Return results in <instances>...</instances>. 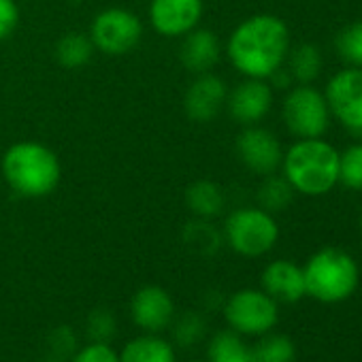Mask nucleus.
<instances>
[{"mask_svg":"<svg viewBox=\"0 0 362 362\" xmlns=\"http://www.w3.org/2000/svg\"><path fill=\"white\" fill-rule=\"evenodd\" d=\"M222 58V43L220 37L209 28H194L184 35L179 47V60L186 71L192 75L211 73L214 66Z\"/></svg>","mask_w":362,"mask_h":362,"instance_id":"obj_16","label":"nucleus"},{"mask_svg":"<svg viewBox=\"0 0 362 362\" xmlns=\"http://www.w3.org/2000/svg\"><path fill=\"white\" fill-rule=\"evenodd\" d=\"M279 224L273 214L262 207H239L224 220V243L241 258H262L271 254L279 241Z\"/></svg>","mask_w":362,"mask_h":362,"instance_id":"obj_5","label":"nucleus"},{"mask_svg":"<svg viewBox=\"0 0 362 362\" xmlns=\"http://www.w3.org/2000/svg\"><path fill=\"white\" fill-rule=\"evenodd\" d=\"M207 362H254V351L245 337L226 328L211 334L207 343Z\"/></svg>","mask_w":362,"mask_h":362,"instance_id":"obj_20","label":"nucleus"},{"mask_svg":"<svg viewBox=\"0 0 362 362\" xmlns=\"http://www.w3.org/2000/svg\"><path fill=\"white\" fill-rule=\"evenodd\" d=\"M279 173L296 194L326 197L339 186V149L324 136L296 139L284 149Z\"/></svg>","mask_w":362,"mask_h":362,"instance_id":"obj_2","label":"nucleus"},{"mask_svg":"<svg viewBox=\"0 0 362 362\" xmlns=\"http://www.w3.org/2000/svg\"><path fill=\"white\" fill-rule=\"evenodd\" d=\"M117 332V320L111 309H94L86 320V334L90 341H103L109 343Z\"/></svg>","mask_w":362,"mask_h":362,"instance_id":"obj_28","label":"nucleus"},{"mask_svg":"<svg viewBox=\"0 0 362 362\" xmlns=\"http://www.w3.org/2000/svg\"><path fill=\"white\" fill-rule=\"evenodd\" d=\"M322 92L332 122L347 132L362 136V69L345 64L328 77Z\"/></svg>","mask_w":362,"mask_h":362,"instance_id":"obj_8","label":"nucleus"},{"mask_svg":"<svg viewBox=\"0 0 362 362\" xmlns=\"http://www.w3.org/2000/svg\"><path fill=\"white\" fill-rule=\"evenodd\" d=\"M275 105V90L267 79H245L235 86L226 96L228 115L239 126L260 124Z\"/></svg>","mask_w":362,"mask_h":362,"instance_id":"obj_12","label":"nucleus"},{"mask_svg":"<svg viewBox=\"0 0 362 362\" xmlns=\"http://www.w3.org/2000/svg\"><path fill=\"white\" fill-rule=\"evenodd\" d=\"M143 37V22L136 13L111 7L100 11L90 26V41L105 56H124L132 52Z\"/></svg>","mask_w":362,"mask_h":362,"instance_id":"obj_9","label":"nucleus"},{"mask_svg":"<svg viewBox=\"0 0 362 362\" xmlns=\"http://www.w3.org/2000/svg\"><path fill=\"white\" fill-rule=\"evenodd\" d=\"M305 292L322 305H341L360 286L358 260L341 247H322L303 264Z\"/></svg>","mask_w":362,"mask_h":362,"instance_id":"obj_4","label":"nucleus"},{"mask_svg":"<svg viewBox=\"0 0 362 362\" xmlns=\"http://www.w3.org/2000/svg\"><path fill=\"white\" fill-rule=\"evenodd\" d=\"M175 300L160 286H143L130 298V317L143 332H164L175 320Z\"/></svg>","mask_w":362,"mask_h":362,"instance_id":"obj_13","label":"nucleus"},{"mask_svg":"<svg viewBox=\"0 0 362 362\" xmlns=\"http://www.w3.org/2000/svg\"><path fill=\"white\" fill-rule=\"evenodd\" d=\"M94 52L96 49L90 41V35L86 33H69L56 43V60L69 71L86 66Z\"/></svg>","mask_w":362,"mask_h":362,"instance_id":"obj_22","label":"nucleus"},{"mask_svg":"<svg viewBox=\"0 0 362 362\" xmlns=\"http://www.w3.org/2000/svg\"><path fill=\"white\" fill-rule=\"evenodd\" d=\"M39 362H58V360H52V358H49V360H39Z\"/></svg>","mask_w":362,"mask_h":362,"instance_id":"obj_32","label":"nucleus"},{"mask_svg":"<svg viewBox=\"0 0 362 362\" xmlns=\"http://www.w3.org/2000/svg\"><path fill=\"white\" fill-rule=\"evenodd\" d=\"M192 362H207V360H192Z\"/></svg>","mask_w":362,"mask_h":362,"instance_id":"obj_33","label":"nucleus"},{"mask_svg":"<svg viewBox=\"0 0 362 362\" xmlns=\"http://www.w3.org/2000/svg\"><path fill=\"white\" fill-rule=\"evenodd\" d=\"M0 170L7 186L24 199L54 194L62 177V166L54 149L37 141L13 143L0 160Z\"/></svg>","mask_w":362,"mask_h":362,"instance_id":"obj_3","label":"nucleus"},{"mask_svg":"<svg viewBox=\"0 0 362 362\" xmlns=\"http://www.w3.org/2000/svg\"><path fill=\"white\" fill-rule=\"evenodd\" d=\"M339 58L347 66H360L362 69V20L347 24L334 39Z\"/></svg>","mask_w":362,"mask_h":362,"instance_id":"obj_27","label":"nucleus"},{"mask_svg":"<svg viewBox=\"0 0 362 362\" xmlns=\"http://www.w3.org/2000/svg\"><path fill=\"white\" fill-rule=\"evenodd\" d=\"M77 347V332L71 326H58L47 334V351L52 354V360H71Z\"/></svg>","mask_w":362,"mask_h":362,"instance_id":"obj_29","label":"nucleus"},{"mask_svg":"<svg viewBox=\"0 0 362 362\" xmlns=\"http://www.w3.org/2000/svg\"><path fill=\"white\" fill-rule=\"evenodd\" d=\"M260 288L279 305H294L307 296L303 267L288 258L271 260L262 269Z\"/></svg>","mask_w":362,"mask_h":362,"instance_id":"obj_15","label":"nucleus"},{"mask_svg":"<svg viewBox=\"0 0 362 362\" xmlns=\"http://www.w3.org/2000/svg\"><path fill=\"white\" fill-rule=\"evenodd\" d=\"M281 119L294 139L326 136L332 115L326 96L313 83H294L281 100Z\"/></svg>","mask_w":362,"mask_h":362,"instance_id":"obj_6","label":"nucleus"},{"mask_svg":"<svg viewBox=\"0 0 362 362\" xmlns=\"http://www.w3.org/2000/svg\"><path fill=\"white\" fill-rule=\"evenodd\" d=\"M254 362H294L296 360V345L288 334L281 332H267L258 337L252 345Z\"/></svg>","mask_w":362,"mask_h":362,"instance_id":"obj_23","label":"nucleus"},{"mask_svg":"<svg viewBox=\"0 0 362 362\" xmlns=\"http://www.w3.org/2000/svg\"><path fill=\"white\" fill-rule=\"evenodd\" d=\"M360 230H362V216H360Z\"/></svg>","mask_w":362,"mask_h":362,"instance_id":"obj_34","label":"nucleus"},{"mask_svg":"<svg viewBox=\"0 0 362 362\" xmlns=\"http://www.w3.org/2000/svg\"><path fill=\"white\" fill-rule=\"evenodd\" d=\"M203 13V0H151L147 9L151 28L166 39L184 37L199 28Z\"/></svg>","mask_w":362,"mask_h":362,"instance_id":"obj_11","label":"nucleus"},{"mask_svg":"<svg viewBox=\"0 0 362 362\" xmlns=\"http://www.w3.org/2000/svg\"><path fill=\"white\" fill-rule=\"evenodd\" d=\"M339 186L362 192V141L339 149Z\"/></svg>","mask_w":362,"mask_h":362,"instance_id":"obj_25","label":"nucleus"},{"mask_svg":"<svg viewBox=\"0 0 362 362\" xmlns=\"http://www.w3.org/2000/svg\"><path fill=\"white\" fill-rule=\"evenodd\" d=\"M186 205L199 220H214L226 207V194L220 184L199 179L186 190Z\"/></svg>","mask_w":362,"mask_h":362,"instance_id":"obj_18","label":"nucleus"},{"mask_svg":"<svg viewBox=\"0 0 362 362\" xmlns=\"http://www.w3.org/2000/svg\"><path fill=\"white\" fill-rule=\"evenodd\" d=\"M20 26V7L16 0H0V41L9 39Z\"/></svg>","mask_w":362,"mask_h":362,"instance_id":"obj_31","label":"nucleus"},{"mask_svg":"<svg viewBox=\"0 0 362 362\" xmlns=\"http://www.w3.org/2000/svg\"><path fill=\"white\" fill-rule=\"evenodd\" d=\"M294 197L296 192L286 181V177L281 173H273V175L262 177V184L258 186V192H256V203L258 207L275 216V214L286 211L292 205Z\"/></svg>","mask_w":362,"mask_h":362,"instance_id":"obj_21","label":"nucleus"},{"mask_svg":"<svg viewBox=\"0 0 362 362\" xmlns=\"http://www.w3.org/2000/svg\"><path fill=\"white\" fill-rule=\"evenodd\" d=\"M224 320L241 337H262L275 330L279 322V303L262 288H241L224 300Z\"/></svg>","mask_w":362,"mask_h":362,"instance_id":"obj_7","label":"nucleus"},{"mask_svg":"<svg viewBox=\"0 0 362 362\" xmlns=\"http://www.w3.org/2000/svg\"><path fill=\"white\" fill-rule=\"evenodd\" d=\"M228 86L214 73L194 75V81L184 94V111L197 124H207L220 115L226 107Z\"/></svg>","mask_w":362,"mask_h":362,"instance_id":"obj_14","label":"nucleus"},{"mask_svg":"<svg viewBox=\"0 0 362 362\" xmlns=\"http://www.w3.org/2000/svg\"><path fill=\"white\" fill-rule=\"evenodd\" d=\"M292 47L288 24L273 13H256L235 26L226 41L233 69L245 79H269L286 64Z\"/></svg>","mask_w":362,"mask_h":362,"instance_id":"obj_1","label":"nucleus"},{"mask_svg":"<svg viewBox=\"0 0 362 362\" xmlns=\"http://www.w3.org/2000/svg\"><path fill=\"white\" fill-rule=\"evenodd\" d=\"M235 151H237V158L241 160V164L258 177L279 173L281 158H284V145L273 130H269L260 124L243 126V130L237 134Z\"/></svg>","mask_w":362,"mask_h":362,"instance_id":"obj_10","label":"nucleus"},{"mask_svg":"<svg viewBox=\"0 0 362 362\" xmlns=\"http://www.w3.org/2000/svg\"><path fill=\"white\" fill-rule=\"evenodd\" d=\"M117 354L119 362H177L175 343L156 332H143L128 339Z\"/></svg>","mask_w":362,"mask_h":362,"instance_id":"obj_17","label":"nucleus"},{"mask_svg":"<svg viewBox=\"0 0 362 362\" xmlns=\"http://www.w3.org/2000/svg\"><path fill=\"white\" fill-rule=\"evenodd\" d=\"M173 341L179 347H192L197 343H201L207 334V320L203 313L199 311H186L181 315H175L173 324Z\"/></svg>","mask_w":362,"mask_h":362,"instance_id":"obj_24","label":"nucleus"},{"mask_svg":"<svg viewBox=\"0 0 362 362\" xmlns=\"http://www.w3.org/2000/svg\"><path fill=\"white\" fill-rule=\"evenodd\" d=\"M184 239H186V243H188L194 252H199V254H203V256L216 254V252L220 250L222 241H224L222 233L211 224V220H199V218L186 226Z\"/></svg>","mask_w":362,"mask_h":362,"instance_id":"obj_26","label":"nucleus"},{"mask_svg":"<svg viewBox=\"0 0 362 362\" xmlns=\"http://www.w3.org/2000/svg\"><path fill=\"white\" fill-rule=\"evenodd\" d=\"M294 79V83H315L324 71L322 49L313 43H300L290 47V54L284 64Z\"/></svg>","mask_w":362,"mask_h":362,"instance_id":"obj_19","label":"nucleus"},{"mask_svg":"<svg viewBox=\"0 0 362 362\" xmlns=\"http://www.w3.org/2000/svg\"><path fill=\"white\" fill-rule=\"evenodd\" d=\"M71 362H119V354L111 347V343L90 341L77 347Z\"/></svg>","mask_w":362,"mask_h":362,"instance_id":"obj_30","label":"nucleus"}]
</instances>
